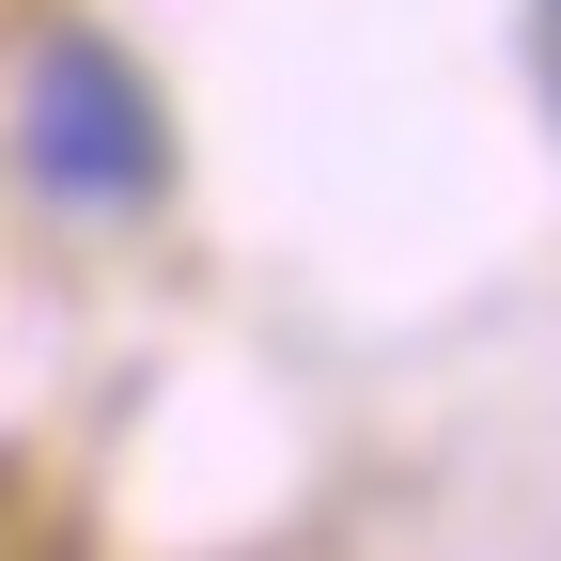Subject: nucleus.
Segmentation results:
<instances>
[{"mask_svg": "<svg viewBox=\"0 0 561 561\" xmlns=\"http://www.w3.org/2000/svg\"><path fill=\"white\" fill-rule=\"evenodd\" d=\"M16 157H32L47 203H94V219H125V203L172 187L157 94H140L94 32H47V47H32V79H16Z\"/></svg>", "mask_w": 561, "mask_h": 561, "instance_id": "obj_1", "label": "nucleus"}, {"mask_svg": "<svg viewBox=\"0 0 561 561\" xmlns=\"http://www.w3.org/2000/svg\"><path fill=\"white\" fill-rule=\"evenodd\" d=\"M530 79H546V110H561V0H530Z\"/></svg>", "mask_w": 561, "mask_h": 561, "instance_id": "obj_2", "label": "nucleus"}]
</instances>
